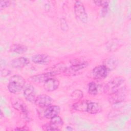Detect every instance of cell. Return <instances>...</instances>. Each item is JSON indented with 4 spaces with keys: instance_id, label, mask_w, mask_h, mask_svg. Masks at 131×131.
Instances as JSON below:
<instances>
[{
    "instance_id": "26",
    "label": "cell",
    "mask_w": 131,
    "mask_h": 131,
    "mask_svg": "<svg viewBox=\"0 0 131 131\" xmlns=\"http://www.w3.org/2000/svg\"><path fill=\"white\" fill-rule=\"evenodd\" d=\"M107 12V8H102L101 12V15L103 17H104Z\"/></svg>"
},
{
    "instance_id": "17",
    "label": "cell",
    "mask_w": 131,
    "mask_h": 131,
    "mask_svg": "<svg viewBox=\"0 0 131 131\" xmlns=\"http://www.w3.org/2000/svg\"><path fill=\"white\" fill-rule=\"evenodd\" d=\"M88 101V100L78 101L73 104V107L77 111L86 112Z\"/></svg>"
},
{
    "instance_id": "4",
    "label": "cell",
    "mask_w": 131,
    "mask_h": 131,
    "mask_svg": "<svg viewBox=\"0 0 131 131\" xmlns=\"http://www.w3.org/2000/svg\"><path fill=\"white\" fill-rule=\"evenodd\" d=\"M74 9L75 14L79 20L82 23H86L88 21V16L83 3L81 1H76Z\"/></svg>"
},
{
    "instance_id": "22",
    "label": "cell",
    "mask_w": 131,
    "mask_h": 131,
    "mask_svg": "<svg viewBox=\"0 0 131 131\" xmlns=\"http://www.w3.org/2000/svg\"><path fill=\"white\" fill-rule=\"evenodd\" d=\"M94 3L96 5L101 7L102 8H108V2L107 1H95Z\"/></svg>"
},
{
    "instance_id": "7",
    "label": "cell",
    "mask_w": 131,
    "mask_h": 131,
    "mask_svg": "<svg viewBox=\"0 0 131 131\" xmlns=\"http://www.w3.org/2000/svg\"><path fill=\"white\" fill-rule=\"evenodd\" d=\"M53 100L49 95L40 94L36 96L34 101L36 105L40 107H47L52 104Z\"/></svg>"
},
{
    "instance_id": "12",
    "label": "cell",
    "mask_w": 131,
    "mask_h": 131,
    "mask_svg": "<svg viewBox=\"0 0 131 131\" xmlns=\"http://www.w3.org/2000/svg\"><path fill=\"white\" fill-rule=\"evenodd\" d=\"M60 112V108L59 106L53 105L47 107L44 112V116L47 119H51L58 116Z\"/></svg>"
},
{
    "instance_id": "13",
    "label": "cell",
    "mask_w": 131,
    "mask_h": 131,
    "mask_svg": "<svg viewBox=\"0 0 131 131\" xmlns=\"http://www.w3.org/2000/svg\"><path fill=\"white\" fill-rule=\"evenodd\" d=\"M30 63L28 58L24 57H20L13 59L11 62V66L15 69H21L27 66Z\"/></svg>"
},
{
    "instance_id": "3",
    "label": "cell",
    "mask_w": 131,
    "mask_h": 131,
    "mask_svg": "<svg viewBox=\"0 0 131 131\" xmlns=\"http://www.w3.org/2000/svg\"><path fill=\"white\" fill-rule=\"evenodd\" d=\"M63 123L62 119L58 115L51 118L50 122L43 125L42 128L43 130H60Z\"/></svg>"
},
{
    "instance_id": "10",
    "label": "cell",
    "mask_w": 131,
    "mask_h": 131,
    "mask_svg": "<svg viewBox=\"0 0 131 131\" xmlns=\"http://www.w3.org/2000/svg\"><path fill=\"white\" fill-rule=\"evenodd\" d=\"M24 96L26 100L30 102H34L36 98V92L34 88L32 85H27L25 86Z\"/></svg>"
},
{
    "instance_id": "6",
    "label": "cell",
    "mask_w": 131,
    "mask_h": 131,
    "mask_svg": "<svg viewBox=\"0 0 131 131\" xmlns=\"http://www.w3.org/2000/svg\"><path fill=\"white\" fill-rule=\"evenodd\" d=\"M108 72V69L104 64H101L95 67L93 69L92 75L95 79L101 80L107 76Z\"/></svg>"
},
{
    "instance_id": "15",
    "label": "cell",
    "mask_w": 131,
    "mask_h": 131,
    "mask_svg": "<svg viewBox=\"0 0 131 131\" xmlns=\"http://www.w3.org/2000/svg\"><path fill=\"white\" fill-rule=\"evenodd\" d=\"M101 105L97 102L93 101H88L86 112L91 114H96L101 111Z\"/></svg>"
},
{
    "instance_id": "20",
    "label": "cell",
    "mask_w": 131,
    "mask_h": 131,
    "mask_svg": "<svg viewBox=\"0 0 131 131\" xmlns=\"http://www.w3.org/2000/svg\"><path fill=\"white\" fill-rule=\"evenodd\" d=\"M88 93L92 96L96 95L98 93V86L94 81L90 82L88 84Z\"/></svg>"
},
{
    "instance_id": "18",
    "label": "cell",
    "mask_w": 131,
    "mask_h": 131,
    "mask_svg": "<svg viewBox=\"0 0 131 131\" xmlns=\"http://www.w3.org/2000/svg\"><path fill=\"white\" fill-rule=\"evenodd\" d=\"M27 50L28 48L27 46L21 44H14L10 48V50L11 51L19 54L25 53Z\"/></svg>"
},
{
    "instance_id": "2",
    "label": "cell",
    "mask_w": 131,
    "mask_h": 131,
    "mask_svg": "<svg viewBox=\"0 0 131 131\" xmlns=\"http://www.w3.org/2000/svg\"><path fill=\"white\" fill-rule=\"evenodd\" d=\"M25 86V80L21 76L14 75L10 78L8 84V89L11 93H18Z\"/></svg>"
},
{
    "instance_id": "25",
    "label": "cell",
    "mask_w": 131,
    "mask_h": 131,
    "mask_svg": "<svg viewBox=\"0 0 131 131\" xmlns=\"http://www.w3.org/2000/svg\"><path fill=\"white\" fill-rule=\"evenodd\" d=\"M11 73V71H9V70H7V69H3L1 70V75L2 76H4L6 77L8 75H9Z\"/></svg>"
},
{
    "instance_id": "23",
    "label": "cell",
    "mask_w": 131,
    "mask_h": 131,
    "mask_svg": "<svg viewBox=\"0 0 131 131\" xmlns=\"http://www.w3.org/2000/svg\"><path fill=\"white\" fill-rule=\"evenodd\" d=\"M60 24L62 30H63V31H67L68 30L69 26L66 19L63 18H61L60 20Z\"/></svg>"
},
{
    "instance_id": "24",
    "label": "cell",
    "mask_w": 131,
    "mask_h": 131,
    "mask_svg": "<svg viewBox=\"0 0 131 131\" xmlns=\"http://www.w3.org/2000/svg\"><path fill=\"white\" fill-rule=\"evenodd\" d=\"M11 2L10 1H1L0 2V8L2 10L4 8H7L11 5Z\"/></svg>"
},
{
    "instance_id": "19",
    "label": "cell",
    "mask_w": 131,
    "mask_h": 131,
    "mask_svg": "<svg viewBox=\"0 0 131 131\" xmlns=\"http://www.w3.org/2000/svg\"><path fill=\"white\" fill-rule=\"evenodd\" d=\"M117 63L118 62L116 58H110L106 59L103 64L108 69L109 71H110L115 69L117 65Z\"/></svg>"
},
{
    "instance_id": "21",
    "label": "cell",
    "mask_w": 131,
    "mask_h": 131,
    "mask_svg": "<svg viewBox=\"0 0 131 131\" xmlns=\"http://www.w3.org/2000/svg\"><path fill=\"white\" fill-rule=\"evenodd\" d=\"M83 97V92L80 90H76L72 92L71 98L74 100H79Z\"/></svg>"
},
{
    "instance_id": "14",
    "label": "cell",
    "mask_w": 131,
    "mask_h": 131,
    "mask_svg": "<svg viewBox=\"0 0 131 131\" xmlns=\"http://www.w3.org/2000/svg\"><path fill=\"white\" fill-rule=\"evenodd\" d=\"M32 61L37 64H47L50 62V57L45 54H37L32 57Z\"/></svg>"
},
{
    "instance_id": "5",
    "label": "cell",
    "mask_w": 131,
    "mask_h": 131,
    "mask_svg": "<svg viewBox=\"0 0 131 131\" xmlns=\"http://www.w3.org/2000/svg\"><path fill=\"white\" fill-rule=\"evenodd\" d=\"M88 65V63L85 61L79 59L74 60L70 67L68 69L64 70V71L67 74L74 75L85 69Z\"/></svg>"
},
{
    "instance_id": "9",
    "label": "cell",
    "mask_w": 131,
    "mask_h": 131,
    "mask_svg": "<svg viewBox=\"0 0 131 131\" xmlns=\"http://www.w3.org/2000/svg\"><path fill=\"white\" fill-rule=\"evenodd\" d=\"M125 90H123L109 95L108 101L110 103L116 104L123 102L125 98Z\"/></svg>"
},
{
    "instance_id": "8",
    "label": "cell",
    "mask_w": 131,
    "mask_h": 131,
    "mask_svg": "<svg viewBox=\"0 0 131 131\" xmlns=\"http://www.w3.org/2000/svg\"><path fill=\"white\" fill-rule=\"evenodd\" d=\"M56 74L57 73H56L55 72L53 71H50L46 73L33 75L32 76H31L29 78V79L36 83H44L48 79L51 78H53Z\"/></svg>"
},
{
    "instance_id": "16",
    "label": "cell",
    "mask_w": 131,
    "mask_h": 131,
    "mask_svg": "<svg viewBox=\"0 0 131 131\" xmlns=\"http://www.w3.org/2000/svg\"><path fill=\"white\" fill-rule=\"evenodd\" d=\"M12 104L15 110L21 112L25 117H28V110L26 105L23 103V102L16 100V101H14L13 102H12Z\"/></svg>"
},
{
    "instance_id": "11",
    "label": "cell",
    "mask_w": 131,
    "mask_h": 131,
    "mask_svg": "<svg viewBox=\"0 0 131 131\" xmlns=\"http://www.w3.org/2000/svg\"><path fill=\"white\" fill-rule=\"evenodd\" d=\"M59 81L55 78H51L43 83V89L46 91L51 92L57 90L59 86Z\"/></svg>"
},
{
    "instance_id": "1",
    "label": "cell",
    "mask_w": 131,
    "mask_h": 131,
    "mask_svg": "<svg viewBox=\"0 0 131 131\" xmlns=\"http://www.w3.org/2000/svg\"><path fill=\"white\" fill-rule=\"evenodd\" d=\"M126 90L125 79L122 76H117L110 80L104 86L105 94L110 95L119 91Z\"/></svg>"
}]
</instances>
